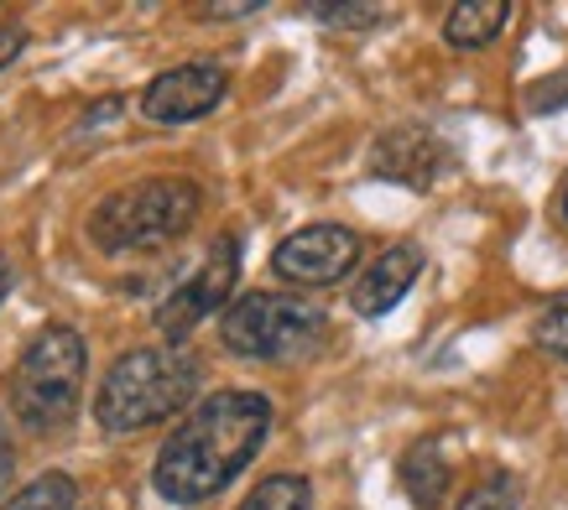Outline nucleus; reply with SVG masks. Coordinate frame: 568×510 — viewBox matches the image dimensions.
Instances as JSON below:
<instances>
[{
    "instance_id": "obj_6",
    "label": "nucleus",
    "mask_w": 568,
    "mask_h": 510,
    "mask_svg": "<svg viewBox=\"0 0 568 510\" xmlns=\"http://www.w3.org/2000/svg\"><path fill=\"white\" fill-rule=\"evenodd\" d=\"M235 276H241V239L224 235L220 245L209 251L204 266H199V272H193L189 282L162 303L156 328H162L168 339H189L209 313H224V307H230V287H235Z\"/></svg>"
},
{
    "instance_id": "obj_18",
    "label": "nucleus",
    "mask_w": 568,
    "mask_h": 510,
    "mask_svg": "<svg viewBox=\"0 0 568 510\" xmlns=\"http://www.w3.org/2000/svg\"><path fill=\"white\" fill-rule=\"evenodd\" d=\"M21 48H27V32H21L17 21H0V69H11L21 58Z\"/></svg>"
},
{
    "instance_id": "obj_10",
    "label": "nucleus",
    "mask_w": 568,
    "mask_h": 510,
    "mask_svg": "<svg viewBox=\"0 0 568 510\" xmlns=\"http://www.w3.org/2000/svg\"><path fill=\"white\" fill-rule=\"evenodd\" d=\"M417 272H423V251H417V245H392V251H381L376 266L355 282L349 303H355L361 318H381V313H392V307L413 292Z\"/></svg>"
},
{
    "instance_id": "obj_14",
    "label": "nucleus",
    "mask_w": 568,
    "mask_h": 510,
    "mask_svg": "<svg viewBox=\"0 0 568 510\" xmlns=\"http://www.w3.org/2000/svg\"><path fill=\"white\" fill-rule=\"evenodd\" d=\"M73 500H79V490H73L69 475H37L27 490H17L11 500H6V510H73Z\"/></svg>"
},
{
    "instance_id": "obj_9",
    "label": "nucleus",
    "mask_w": 568,
    "mask_h": 510,
    "mask_svg": "<svg viewBox=\"0 0 568 510\" xmlns=\"http://www.w3.org/2000/svg\"><path fill=\"white\" fill-rule=\"evenodd\" d=\"M376 177H392L402 187H433V177L448 167V146L423 125H402V131H386L376 141V156H371Z\"/></svg>"
},
{
    "instance_id": "obj_21",
    "label": "nucleus",
    "mask_w": 568,
    "mask_h": 510,
    "mask_svg": "<svg viewBox=\"0 0 568 510\" xmlns=\"http://www.w3.org/2000/svg\"><path fill=\"white\" fill-rule=\"evenodd\" d=\"M564 214H568V193H564Z\"/></svg>"
},
{
    "instance_id": "obj_12",
    "label": "nucleus",
    "mask_w": 568,
    "mask_h": 510,
    "mask_svg": "<svg viewBox=\"0 0 568 510\" xmlns=\"http://www.w3.org/2000/svg\"><path fill=\"white\" fill-rule=\"evenodd\" d=\"M407 494H413V506L417 510H433L438 506V494H444V479H448V469H444V459H438V442H417L413 453H407Z\"/></svg>"
},
{
    "instance_id": "obj_20",
    "label": "nucleus",
    "mask_w": 568,
    "mask_h": 510,
    "mask_svg": "<svg viewBox=\"0 0 568 510\" xmlns=\"http://www.w3.org/2000/svg\"><path fill=\"white\" fill-rule=\"evenodd\" d=\"M6 292H11V266H6V255H0V303H6Z\"/></svg>"
},
{
    "instance_id": "obj_1",
    "label": "nucleus",
    "mask_w": 568,
    "mask_h": 510,
    "mask_svg": "<svg viewBox=\"0 0 568 510\" xmlns=\"http://www.w3.org/2000/svg\"><path fill=\"white\" fill-rule=\"evenodd\" d=\"M272 432V401L261 391H214L173 427L152 463V484L168 506H204L261 453Z\"/></svg>"
},
{
    "instance_id": "obj_5",
    "label": "nucleus",
    "mask_w": 568,
    "mask_h": 510,
    "mask_svg": "<svg viewBox=\"0 0 568 510\" xmlns=\"http://www.w3.org/2000/svg\"><path fill=\"white\" fill-rule=\"evenodd\" d=\"M220 339L241 359H297L324 339V313L293 292H245L224 307Z\"/></svg>"
},
{
    "instance_id": "obj_4",
    "label": "nucleus",
    "mask_w": 568,
    "mask_h": 510,
    "mask_svg": "<svg viewBox=\"0 0 568 510\" xmlns=\"http://www.w3.org/2000/svg\"><path fill=\"white\" fill-rule=\"evenodd\" d=\"M84 401V339L52 324L21 349L11 370V407L32 432H58L79 417Z\"/></svg>"
},
{
    "instance_id": "obj_8",
    "label": "nucleus",
    "mask_w": 568,
    "mask_h": 510,
    "mask_svg": "<svg viewBox=\"0 0 568 510\" xmlns=\"http://www.w3.org/2000/svg\"><path fill=\"white\" fill-rule=\"evenodd\" d=\"M224 89H230V79H224L220 63H183V69L156 73L146 84L141 115L156 120V125H183V120L209 115L224 100Z\"/></svg>"
},
{
    "instance_id": "obj_15",
    "label": "nucleus",
    "mask_w": 568,
    "mask_h": 510,
    "mask_svg": "<svg viewBox=\"0 0 568 510\" xmlns=\"http://www.w3.org/2000/svg\"><path fill=\"white\" fill-rule=\"evenodd\" d=\"M532 339H537V349H542L548 359L568 365V292H564V297H552V303L537 313Z\"/></svg>"
},
{
    "instance_id": "obj_7",
    "label": "nucleus",
    "mask_w": 568,
    "mask_h": 510,
    "mask_svg": "<svg viewBox=\"0 0 568 510\" xmlns=\"http://www.w3.org/2000/svg\"><path fill=\"white\" fill-rule=\"evenodd\" d=\"M361 261V235L345 224H308L272 251V272L297 287H328Z\"/></svg>"
},
{
    "instance_id": "obj_17",
    "label": "nucleus",
    "mask_w": 568,
    "mask_h": 510,
    "mask_svg": "<svg viewBox=\"0 0 568 510\" xmlns=\"http://www.w3.org/2000/svg\"><path fill=\"white\" fill-rule=\"evenodd\" d=\"M308 17L328 21V27H376L386 11L381 6H308Z\"/></svg>"
},
{
    "instance_id": "obj_2",
    "label": "nucleus",
    "mask_w": 568,
    "mask_h": 510,
    "mask_svg": "<svg viewBox=\"0 0 568 510\" xmlns=\"http://www.w3.org/2000/svg\"><path fill=\"white\" fill-rule=\"evenodd\" d=\"M199 208H204L199 183H189V177H146V183L115 187L89 214V239L104 255H152L189 235Z\"/></svg>"
},
{
    "instance_id": "obj_16",
    "label": "nucleus",
    "mask_w": 568,
    "mask_h": 510,
    "mask_svg": "<svg viewBox=\"0 0 568 510\" xmlns=\"http://www.w3.org/2000/svg\"><path fill=\"white\" fill-rule=\"evenodd\" d=\"M459 510H521L517 506V484H511L506 475L485 479V484H475V490L459 500Z\"/></svg>"
},
{
    "instance_id": "obj_3",
    "label": "nucleus",
    "mask_w": 568,
    "mask_h": 510,
    "mask_svg": "<svg viewBox=\"0 0 568 510\" xmlns=\"http://www.w3.org/2000/svg\"><path fill=\"white\" fill-rule=\"evenodd\" d=\"M199 391V359L178 349H131L110 365L94 396V422L104 432H141L168 422Z\"/></svg>"
},
{
    "instance_id": "obj_11",
    "label": "nucleus",
    "mask_w": 568,
    "mask_h": 510,
    "mask_svg": "<svg viewBox=\"0 0 568 510\" xmlns=\"http://www.w3.org/2000/svg\"><path fill=\"white\" fill-rule=\"evenodd\" d=\"M506 21H511V6H506V0H465V6H448L444 37L454 48H485V42L500 37Z\"/></svg>"
},
{
    "instance_id": "obj_19",
    "label": "nucleus",
    "mask_w": 568,
    "mask_h": 510,
    "mask_svg": "<svg viewBox=\"0 0 568 510\" xmlns=\"http://www.w3.org/2000/svg\"><path fill=\"white\" fill-rule=\"evenodd\" d=\"M11 442H6V427H0V490H6V479H11Z\"/></svg>"
},
{
    "instance_id": "obj_13",
    "label": "nucleus",
    "mask_w": 568,
    "mask_h": 510,
    "mask_svg": "<svg viewBox=\"0 0 568 510\" xmlns=\"http://www.w3.org/2000/svg\"><path fill=\"white\" fill-rule=\"evenodd\" d=\"M241 510H313V490L303 475H272L245 494Z\"/></svg>"
}]
</instances>
